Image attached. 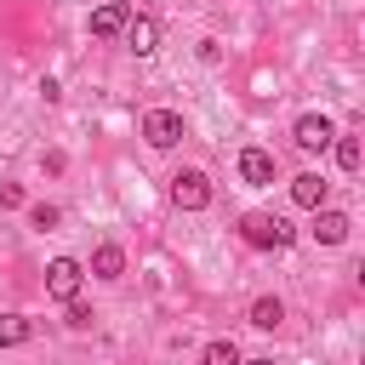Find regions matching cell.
<instances>
[{
  "label": "cell",
  "mask_w": 365,
  "mask_h": 365,
  "mask_svg": "<svg viewBox=\"0 0 365 365\" xmlns=\"http://www.w3.org/2000/svg\"><path fill=\"white\" fill-rule=\"evenodd\" d=\"M240 234H245V245H257V251H285V245L297 240V228H291L285 217H274V211H245V217H240Z\"/></svg>",
  "instance_id": "6da1fadb"
},
{
  "label": "cell",
  "mask_w": 365,
  "mask_h": 365,
  "mask_svg": "<svg viewBox=\"0 0 365 365\" xmlns=\"http://www.w3.org/2000/svg\"><path fill=\"white\" fill-rule=\"evenodd\" d=\"M171 205L177 211H205L211 205V177L205 171H177L171 177Z\"/></svg>",
  "instance_id": "7a4b0ae2"
},
{
  "label": "cell",
  "mask_w": 365,
  "mask_h": 365,
  "mask_svg": "<svg viewBox=\"0 0 365 365\" xmlns=\"http://www.w3.org/2000/svg\"><path fill=\"white\" fill-rule=\"evenodd\" d=\"M80 285H86V268H80L74 257H51V268H46V297L74 302V297H80Z\"/></svg>",
  "instance_id": "3957f363"
},
{
  "label": "cell",
  "mask_w": 365,
  "mask_h": 365,
  "mask_svg": "<svg viewBox=\"0 0 365 365\" xmlns=\"http://www.w3.org/2000/svg\"><path fill=\"white\" fill-rule=\"evenodd\" d=\"M143 137H148L154 148L182 143V114H177V108H148V114H143Z\"/></svg>",
  "instance_id": "277c9868"
},
{
  "label": "cell",
  "mask_w": 365,
  "mask_h": 365,
  "mask_svg": "<svg viewBox=\"0 0 365 365\" xmlns=\"http://www.w3.org/2000/svg\"><path fill=\"white\" fill-rule=\"evenodd\" d=\"M291 137H297L302 148H331V137H336V125H331L325 114H302V120L291 125Z\"/></svg>",
  "instance_id": "5b68a950"
},
{
  "label": "cell",
  "mask_w": 365,
  "mask_h": 365,
  "mask_svg": "<svg viewBox=\"0 0 365 365\" xmlns=\"http://www.w3.org/2000/svg\"><path fill=\"white\" fill-rule=\"evenodd\" d=\"M240 177H245L251 188H268V182H274V154H268V148H240Z\"/></svg>",
  "instance_id": "8992f818"
},
{
  "label": "cell",
  "mask_w": 365,
  "mask_h": 365,
  "mask_svg": "<svg viewBox=\"0 0 365 365\" xmlns=\"http://www.w3.org/2000/svg\"><path fill=\"white\" fill-rule=\"evenodd\" d=\"M125 23H131V11H125L120 0H108V6H97V11H91V34H97V40L125 34Z\"/></svg>",
  "instance_id": "52a82bcc"
},
{
  "label": "cell",
  "mask_w": 365,
  "mask_h": 365,
  "mask_svg": "<svg viewBox=\"0 0 365 365\" xmlns=\"http://www.w3.org/2000/svg\"><path fill=\"white\" fill-rule=\"evenodd\" d=\"M348 228H354V222H348V211L319 205V217H314V240H319V245H342V240H348Z\"/></svg>",
  "instance_id": "ba28073f"
},
{
  "label": "cell",
  "mask_w": 365,
  "mask_h": 365,
  "mask_svg": "<svg viewBox=\"0 0 365 365\" xmlns=\"http://www.w3.org/2000/svg\"><path fill=\"white\" fill-rule=\"evenodd\" d=\"M125 40H131V51H137V57H148V51L160 46V23H154L148 11H137V17L125 23Z\"/></svg>",
  "instance_id": "9c48e42d"
},
{
  "label": "cell",
  "mask_w": 365,
  "mask_h": 365,
  "mask_svg": "<svg viewBox=\"0 0 365 365\" xmlns=\"http://www.w3.org/2000/svg\"><path fill=\"white\" fill-rule=\"evenodd\" d=\"M325 188H331V182H325L319 171L291 177V200H297V205H308V211H319V205H325Z\"/></svg>",
  "instance_id": "30bf717a"
},
{
  "label": "cell",
  "mask_w": 365,
  "mask_h": 365,
  "mask_svg": "<svg viewBox=\"0 0 365 365\" xmlns=\"http://www.w3.org/2000/svg\"><path fill=\"white\" fill-rule=\"evenodd\" d=\"M91 274H97V279H120V274H125V251H120L114 240H103V245L91 251Z\"/></svg>",
  "instance_id": "8fae6325"
},
{
  "label": "cell",
  "mask_w": 365,
  "mask_h": 365,
  "mask_svg": "<svg viewBox=\"0 0 365 365\" xmlns=\"http://www.w3.org/2000/svg\"><path fill=\"white\" fill-rule=\"evenodd\" d=\"M279 319H285V302H279V297H257V302H251V325H257V331H274Z\"/></svg>",
  "instance_id": "7c38bea8"
},
{
  "label": "cell",
  "mask_w": 365,
  "mask_h": 365,
  "mask_svg": "<svg viewBox=\"0 0 365 365\" xmlns=\"http://www.w3.org/2000/svg\"><path fill=\"white\" fill-rule=\"evenodd\" d=\"M29 336H34V325L23 314H0V348H23Z\"/></svg>",
  "instance_id": "4fadbf2b"
},
{
  "label": "cell",
  "mask_w": 365,
  "mask_h": 365,
  "mask_svg": "<svg viewBox=\"0 0 365 365\" xmlns=\"http://www.w3.org/2000/svg\"><path fill=\"white\" fill-rule=\"evenodd\" d=\"M200 365H240V348H234V342H205Z\"/></svg>",
  "instance_id": "5bb4252c"
},
{
  "label": "cell",
  "mask_w": 365,
  "mask_h": 365,
  "mask_svg": "<svg viewBox=\"0 0 365 365\" xmlns=\"http://www.w3.org/2000/svg\"><path fill=\"white\" fill-rule=\"evenodd\" d=\"M331 148H336V165L342 171H359V143L354 137H331Z\"/></svg>",
  "instance_id": "9a60e30c"
},
{
  "label": "cell",
  "mask_w": 365,
  "mask_h": 365,
  "mask_svg": "<svg viewBox=\"0 0 365 365\" xmlns=\"http://www.w3.org/2000/svg\"><path fill=\"white\" fill-rule=\"evenodd\" d=\"M29 228L51 234V228H57V205H29Z\"/></svg>",
  "instance_id": "2e32d148"
},
{
  "label": "cell",
  "mask_w": 365,
  "mask_h": 365,
  "mask_svg": "<svg viewBox=\"0 0 365 365\" xmlns=\"http://www.w3.org/2000/svg\"><path fill=\"white\" fill-rule=\"evenodd\" d=\"M91 319H97V314H91V308L74 297V302H68V331H91Z\"/></svg>",
  "instance_id": "e0dca14e"
},
{
  "label": "cell",
  "mask_w": 365,
  "mask_h": 365,
  "mask_svg": "<svg viewBox=\"0 0 365 365\" xmlns=\"http://www.w3.org/2000/svg\"><path fill=\"white\" fill-rule=\"evenodd\" d=\"M0 205H23V182H0Z\"/></svg>",
  "instance_id": "ac0fdd59"
},
{
  "label": "cell",
  "mask_w": 365,
  "mask_h": 365,
  "mask_svg": "<svg viewBox=\"0 0 365 365\" xmlns=\"http://www.w3.org/2000/svg\"><path fill=\"white\" fill-rule=\"evenodd\" d=\"M240 365H274V359H240Z\"/></svg>",
  "instance_id": "d6986e66"
}]
</instances>
